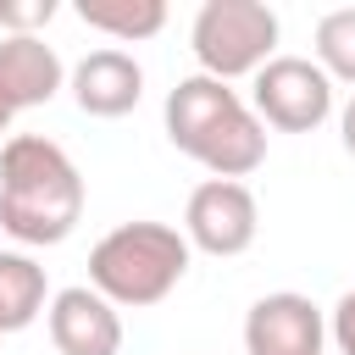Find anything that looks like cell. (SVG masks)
<instances>
[{
  "mask_svg": "<svg viewBox=\"0 0 355 355\" xmlns=\"http://www.w3.org/2000/svg\"><path fill=\"white\" fill-rule=\"evenodd\" d=\"M39 311H50V283L44 266L22 250H0V338L22 333Z\"/></svg>",
  "mask_w": 355,
  "mask_h": 355,
  "instance_id": "8fae6325",
  "label": "cell"
},
{
  "mask_svg": "<svg viewBox=\"0 0 355 355\" xmlns=\"http://www.w3.org/2000/svg\"><path fill=\"white\" fill-rule=\"evenodd\" d=\"M327 344V316L294 288L261 294L244 311V355H322Z\"/></svg>",
  "mask_w": 355,
  "mask_h": 355,
  "instance_id": "52a82bcc",
  "label": "cell"
},
{
  "mask_svg": "<svg viewBox=\"0 0 355 355\" xmlns=\"http://www.w3.org/2000/svg\"><path fill=\"white\" fill-rule=\"evenodd\" d=\"M327 338L338 344V355H355V288H344L338 305L327 311Z\"/></svg>",
  "mask_w": 355,
  "mask_h": 355,
  "instance_id": "9a60e30c",
  "label": "cell"
},
{
  "mask_svg": "<svg viewBox=\"0 0 355 355\" xmlns=\"http://www.w3.org/2000/svg\"><path fill=\"white\" fill-rule=\"evenodd\" d=\"M83 216V172L44 133H11L0 150V227L17 244H61Z\"/></svg>",
  "mask_w": 355,
  "mask_h": 355,
  "instance_id": "7a4b0ae2",
  "label": "cell"
},
{
  "mask_svg": "<svg viewBox=\"0 0 355 355\" xmlns=\"http://www.w3.org/2000/svg\"><path fill=\"white\" fill-rule=\"evenodd\" d=\"M78 22H89L122 44H139L166 28V6L161 0H78Z\"/></svg>",
  "mask_w": 355,
  "mask_h": 355,
  "instance_id": "7c38bea8",
  "label": "cell"
},
{
  "mask_svg": "<svg viewBox=\"0 0 355 355\" xmlns=\"http://www.w3.org/2000/svg\"><path fill=\"white\" fill-rule=\"evenodd\" d=\"M189 239L166 222H122L89 250V288L105 294L116 311L161 305L189 272Z\"/></svg>",
  "mask_w": 355,
  "mask_h": 355,
  "instance_id": "3957f363",
  "label": "cell"
},
{
  "mask_svg": "<svg viewBox=\"0 0 355 355\" xmlns=\"http://www.w3.org/2000/svg\"><path fill=\"white\" fill-rule=\"evenodd\" d=\"M55 17V0H0V28L6 33H22V39H39V28Z\"/></svg>",
  "mask_w": 355,
  "mask_h": 355,
  "instance_id": "5bb4252c",
  "label": "cell"
},
{
  "mask_svg": "<svg viewBox=\"0 0 355 355\" xmlns=\"http://www.w3.org/2000/svg\"><path fill=\"white\" fill-rule=\"evenodd\" d=\"M338 139H344V150L355 155V94H349V105L338 111Z\"/></svg>",
  "mask_w": 355,
  "mask_h": 355,
  "instance_id": "2e32d148",
  "label": "cell"
},
{
  "mask_svg": "<svg viewBox=\"0 0 355 355\" xmlns=\"http://www.w3.org/2000/svg\"><path fill=\"white\" fill-rule=\"evenodd\" d=\"M250 111L277 133H311L333 116V78L311 55H272L255 72Z\"/></svg>",
  "mask_w": 355,
  "mask_h": 355,
  "instance_id": "5b68a950",
  "label": "cell"
},
{
  "mask_svg": "<svg viewBox=\"0 0 355 355\" xmlns=\"http://www.w3.org/2000/svg\"><path fill=\"white\" fill-rule=\"evenodd\" d=\"M44 316H50V344L61 355H122V316L89 283H72V288L50 294Z\"/></svg>",
  "mask_w": 355,
  "mask_h": 355,
  "instance_id": "ba28073f",
  "label": "cell"
},
{
  "mask_svg": "<svg viewBox=\"0 0 355 355\" xmlns=\"http://www.w3.org/2000/svg\"><path fill=\"white\" fill-rule=\"evenodd\" d=\"M72 100L83 116H128L144 94V67L128 55V50H89L78 67H72Z\"/></svg>",
  "mask_w": 355,
  "mask_h": 355,
  "instance_id": "9c48e42d",
  "label": "cell"
},
{
  "mask_svg": "<svg viewBox=\"0 0 355 355\" xmlns=\"http://www.w3.org/2000/svg\"><path fill=\"white\" fill-rule=\"evenodd\" d=\"M161 122H166L172 150H183L189 161H200L211 178L244 183L266 161V122L222 78H205V72L178 78L172 94H166V105H161Z\"/></svg>",
  "mask_w": 355,
  "mask_h": 355,
  "instance_id": "6da1fadb",
  "label": "cell"
},
{
  "mask_svg": "<svg viewBox=\"0 0 355 355\" xmlns=\"http://www.w3.org/2000/svg\"><path fill=\"white\" fill-rule=\"evenodd\" d=\"M67 83V67L55 55V44L44 39H22V33H0V94L11 111H33L50 105Z\"/></svg>",
  "mask_w": 355,
  "mask_h": 355,
  "instance_id": "30bf717a",
  "label": "cell"
},
{
  "mask_svg": "<svg viewBox=\"0 0 355 355\" xmlns=\"http://www.w3.org/2000/svg\"><path fill=\"white\" fill-rule=\"evenodd\" d=\"M316 67L333 83H355V6H338L316 22Z\"/></svg>",
  "mask_w": 355,
  "mask_h": 355,
  "instance_id": "4fadbf2b",
  "label": "cell"
},
{
  "mask_svg": "<svg viewBox=\"0 0 355 355\" xmlns=\"http://www.w3.org/2000/svg\"><path fill=\"white\" fill-rule=\"evenodd\" d=\"M189 50L205 78H255L277 50V11L266 0H205L194 11Z\"/></svg>",
  "mask_w": 355,
  "mask_h": 355,
  "instance_id": "277c9868",
  "label": "cell"
},
{
  "mask_svg": "<svg viewBox=\"0 0 355 355\" xmlns=\"http://www.w3.org/2000/svg\"><path fill=\"white\" fill-rule=\"evenodd\" d=\"M11 116H17V111H11V105H6V94H0V133H11Z\"/></svg>",
  "mask_w": 355,
  "mask_h": 355,
  "instance_id": "e0dca14e",
  "label": "cell"
},
{
  "mask_svg": "<svg viewBox=\"0 0 355 355\" xmlns=\"http://www.w3.org/2000/svg\"><path fill=\"white\" fill-rule=\"evenodd\" d=\"M261 233V205L250 194V183H233V178H205L194 194H189V211H183V239L189 250H205L216 261L227 255H244Z\"/></svg>",
  "mask_w": 355,
  "mask_h": 355,
  "instance_id": "8992f818",
  "label": "cell"
}]
</instances>
